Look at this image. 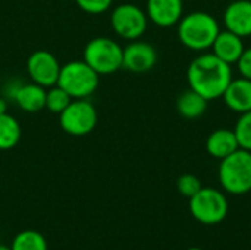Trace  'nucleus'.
Segmentation results:
<instances>
[{"label": "nucleus", "mask_w": 251, "mask_h": 250, "mask_svg": "<svg viewBox=\"0 0 251 250\" xmlns=\"http://www.w3.org/2000/svg\"><path fill=\"white\" fill-rule=\"evenodd\" d=\"M187 80L191 90L210 102L224 96L232 81V68L216 55L203 53L190 63Z\"/></svg>", "instance_id": "f257e3e1"}, {"label": "nucleus", "mask_w": 251, "mask_h": 250, "mask_svg": "<svg viewBox=\"0 0 251 250\" xmlns=\"http://www.w3.org/2000/svg\"><path fill=\"white\" fill-rule=\"evenodd\" d=\"M221 32L219 22L207 12H191L178 22L179 41L190 50L204 52L212 49V44Z\"/></svg>", "instance_id": "f03ea898"}, {"label": "nucleus", "mask_w": 251, "mask_h": 250, "mask_svg": "<svg viewBox=\"0 0 251 250\" xmlns=\"http://www.w3.org/2000/svg\"><path fill=\"white\" fill-rule=\"evenodd\" d=\"M219 183L222 189L235 196L251 192V152L238 149L219 165Z\"/></svg>", "instance_id": "7ed1b4c3"}, {"label": "nucleus", "mask_w": 251, "mask_h": 250, "mask_svg": "<svg viewBox=\"0 0 251 250\" xmlns=\"http://www.w3.org/2000/svg\"><path fill=\"white\" fill-rule=\"evenodd\" d=\"M99 77L85 60H71L60 68L57 85L72 99H87L97 90Z\"/></svg>", "instance_id": "20e7f679"}, {"label": "nucleus", "mask_w": 251, "mask_h": 250, "mask_svg": "<svg viewBox=\"0 0 251 250\" xmlns=\"http://www.w3.org/2000/svg\"><path fill=\"white\" fill-rule=\"evenodd\" d=\"M84 60L99 75H110L122 68L124 49L112 38L96 37L87 43Z\"/></svg>", "instance_id": "39448f33"}, {"label": "nucleus", "mask_w": 251, "mask_h": 250, "mask_svg": "<svg viewBox=\"0 0 251 250\" xmlns=\"http://www.w3.org/2000/svg\"><path fill=\"white\" fill-rule=\"evenodd\" d=\"M190 212L199 222L215 225L226 218L229 203L222 192L213 187H201L199 193L190 197Z\"/></svg>", "instance_id": "423d86ee"}, {"label": "nucleus", "mask_w": 251, "mask_h": 250, "mask_svg": "<svg viewBox=\"0 0 251 250\" xmlns=\"http://www.w3.org/2000/svg\"><path fill=\"white\" fill-rule=\"evenodd\" d=\"M59 122L66 134L81 137L90 134L97 125V111L87 99H72L59 115Z\"/></svg>", "instance_id": "0eeeda50"}, {"label": "nucleus", "mask_w": 251, "mask_h": 250, "mask_svg": "<svg viewBox=\"0 0 251 250\" xmlns=\"http://www.w3.org/2000/svg\"><path fill=\"white\" fill-rule=\"evenodd\" d=\"M147 13L135 4L124 3L113 9L110 25L116 35L124 40H138L147 29Z\"/></svg>", "instance_id": "6e6552de"}, {"label": "nucleus", "mask_w": 251, "mask_h": 250, "mask_svg": "<svg viewBox=\"0 0 251 250\" xmlns=\"http://www.w3.org/2000/svg\"><path fill=\"white\" fill-rule=\"evenodd\" d=\"M26 68L32 83L44 88H50L57 84L62 66L53 53L47 50H37L29 56Z\"/></svg>", "instance_id": "1a4fd4ad"}, {"label": "nucleus", "mask_w": 251, "mask_h": 250, "mask_svg": "<svg viewBox=\"0 0 251 250\" xmlns=\"http://www.w3.org/2000/svg\"><path fill=\"white\" fill-rule=\"evenodd\" d=\"M156 62H157V52L150 43L134 40L124 49L122 68L134 74L149 72L156 65Z\"/></svg>", "instance_id": "9d476101"}, {"label": "nucleus", "mask_w": 251, "mask_h": 250, "mask_svg": "<svg viewBox=\"0 0 251 250\" xmlns=\"http://www.w3.org/2000/svg\"><path fill=\"white\" fill-rule=\"evenodd\" d=\"M147 18L157 27L176 25L184 13L182 0H147Z\"/></svg>", "instance_id": "9b49d317"}, {"label": "nucleus", "mask_w": 251, "mask_h": 250, "mask_svg": "<svg viewBox=\"0 0 251 250\" xmlns=\"http://www.w3.org/2000/svg\"><path fill=\"white\" fill-rule=\"evenodd\" d=\"M224 25L241 38L251 35V1L235 0L224 12Z\"/></svg>", "instance_id": "f8f14e48"}, {"label": "nucleus", "mask_w": 251, "mask_h": 250, "mask_svg": "<svg viewBox=\"0 0 251 250\" xmlns=\"http://www.w3.org/2000/svg\"><path fill=\"white\" fill-rule=\"evenodd\" d=\"M222 99L225 105L237 113L251 111V80L244 77L237 80L232 78Z\"/></svg>", "instance_id": "ddd939ff"}, {"label": "nucleus", "mask_w": 251, "mask_h": 250, "mask_svg": "<svg viewBox=\"0 0 251 250\" xmlns=\"http://www.w3.org/2000/svg\"><path fill=\"white\" fill-rule=\"evenodd\" d=\"M244 49L246 47H244L243 38L228 29L221 31L212 44V53L229 65H234L238 62Z\"/></svg>", "instance_id": "4468645a"}, {"label": "nucleus", "mask_w": 251, "mask_h": 250, "mask_svg": "<svg viewBox=\"0 0 251 250\" xmlns=\"http://www.w3.org/2000/svg\"><path fill=\"white\" fill-rule=\"evenodd\" d=\"M238 149H240V146H238L234 130H228V128L215 130L209 134V137L206 140L207 153L212 158L219 159V161L225 159L226 156H229L231 153H234Z\"/></svg>", "instance_id": "2eb2a0df"}, {"label": "nucleus", "mask_w": 251, "mask_h": 250, "mask_svg": "<svg viewBox=\"0 0 251 250\" xmlns=\"http://www.w3.org/2000/svg\"><path fill=\"white\" fill-rule=\"evenodd\" d=\"M12 97L22 111L29 113L40 112L46 108V88L35 83L19 85L12 93Z\"/></svg>", "instance_id": "dca6fc26"}, {"label": "nucleus", "mask_w": 251, "mask_h": 250, "mask_svg": "<svg viewBox=\"0 0 251 250\" xmlns=\"http://www.w3.org/2000/svg\"><path fill=\"white\" fill-rule=\"evenodd\" d=\"M176 109H178L181 116H184L187 119H197L206 112L207 100L190 88L178 97Z\"/></svg>", "instance_id": "f3484780"}, {"label": "nucleus", "mask_w": 251, "mask_h": 250, "mask_svg": "<svg viewBox=\"0 0 251 250\" xmlns=\"http://www.w3.org/2000/svg\"><path fill=\"white\" fill-rule=\"evenodd\" d=\"M21 140V125L15 116L0 113V150L13 149Z\"/></svg>", "instance_id": "a211bd4d"}, {"label": "nucleus", "mask_w": 251, "mask_h": 250, "mask_svg": "<svg viewBox=\"0 0 251 250\" xmlns=\"http://www.w3.org/2000/svg\"><path fill=\"white\" fill-rule=\"evenodd\" d=\"M12 250H47V242L44 236L34 230H25L15 236L12 242Z\"/></svg>", "instance_id": "6ab92c4d"}, {"label": "nucleus", "mask_w": 251, "mask_h": 250, "mask_svg": "<svg viewBox=\"0 0 251 250\" xmlns=\"http://www.w3.org/2000/svg\"><path fill=\"white\" fill-rule=\"evenodd\" d=\"M71 102H72V97L57 84L50 87L46 91V108L53 113L60 115Z\"/></svg>", "instance_id": "aec40b11"}, {"label": "nucleus", "mask_w": 251, "mask_h": 250, "mask_svg": "<svg viewBox=\"0 0 251 250\" xmlns=\"http://www.w3.org/2000/svg\"><path fill=\"white\" fill-rule=\"evenodd\" d=\"M234 133H235L240 149L251 152V111L240 113Z\"/></svg>", "instance_id": "412c9836"}, {"label": "nucleus", "mask_w": 251, "mask_h": 250, "mask_svg": "<svg viewBox=\"0 0 251 250\" xmlns=\"http://www.w3.org/2000/svg\"><path fill=\"white\" fill-rule=\"evenodd\" d=\"M176 187H178V192H179L182 196H185V197L190 199V197H193L196 193L200 192L201 183H200V180H199L196 175H193V174H184V175H181V177L178 178Z\"/></svg>", "instance_id": "4be33fe9"}, {"label": "nucleus", "mask_w": 251, "mask_h": 250, "mask_svg": "<svg viewBox=\"0 0 251 250\" xmlns=\"http://www.w3.org/2000/svg\"><path fill=\"white\" fill-rule=\"evenodd\" d=\"M75 1L84 12L99 15V13L109 10L113 0H75Z\"/></svg>", "instance_id": "5701e85b"}, {"label": "nucleus", "mask_w": 251, "mask_h": 250, "mask_svg": "<svg viewBox=\"0 0 251 250\" xmlns=\"http://www.w3.org/2000/svg\"><path fill=\"white\" fill-rule=\"evenodd\" d=\"M237 66H238V71H240L241 77L251 80V47L244 49L241 57L237 62Z\"/></svg>", "instance_id": "b1692460"}, {"label": "nucleus", "mask_w": 251, "mask_h": 250, "mask_svg": "<svg viewBox=\"0 0 251 250\" xmlns=\"http://www.w3.org/2000/svg\"><path fill=\"white\" fill-rule=\"evenodd\" d=\"M6 111H7V105H6L4 99L0 97V113H6Z\"/></svg>", "instance_id": "393cba45"}, {"label": "nucleus", "mask_w": 251, "mask_h": 250, "mask_svg": "<svg viewBox=\"0 0 251 250\" xmlns=\"http://www.w3.org/2000/svg\"><path fill=\"white\" fill-rule=\"evenodd\" d=\"M0 250H12L10 248H7V246H3V245H0Z\"/></svg>", "instance_id": "a878e982"}, {"label": "nucleus", "mask_w": 251, "mask_h": 250, "mask_svg": "<svg viewBox=\"0 0 251 250\" xmlns=\"http://www.w3.org/2000/svg\"><path fill=\"white\" fill-rule=\"evenodd\" d=\"M187 250H203V249H200V248H190V249H187Z\"/></svg>", "instance_id": "bb28decb"}]
</instances>
